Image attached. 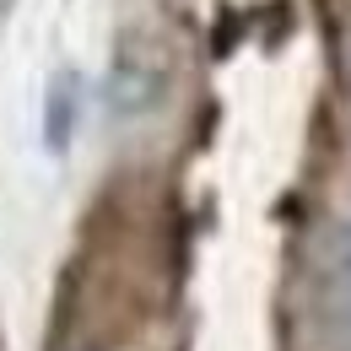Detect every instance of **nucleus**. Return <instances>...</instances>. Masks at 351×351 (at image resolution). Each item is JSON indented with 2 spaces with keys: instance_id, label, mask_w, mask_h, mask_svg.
Segmentation results:
<instances>
[{
  "instance_id": "2",
  "label": "nucleus",
  "mask_w": 351,
  "mask_h": 351,
  "mask_svg": "<svg viewBox=\"0 0 351 351\" xmlns=\"http://www.w3.org/2000/svg\"><path fill=\"white\" fill-rule=\"evenodd\" d=\"M71 125H76V76L65 71V76H54V87H49V125H44V135H49L54 152L71 141Z\"/></svg>"
},
{
  "instance_id": "1",
  "label": "nucleus",
  "mask_w": 351,
  "mask_h": 351,
  "mask_svg": "<svg viewBox=\"0 0 351 351\" xmlns=\"http://www.w3.org/2000/svg\"><path fill=\"white\" fill-rule=\"evenodd\" d=\"M324 319L335 330V341L351 351V217L341 221L335 243H330V270H324Z\"/></svg>"
}]
</instances>
